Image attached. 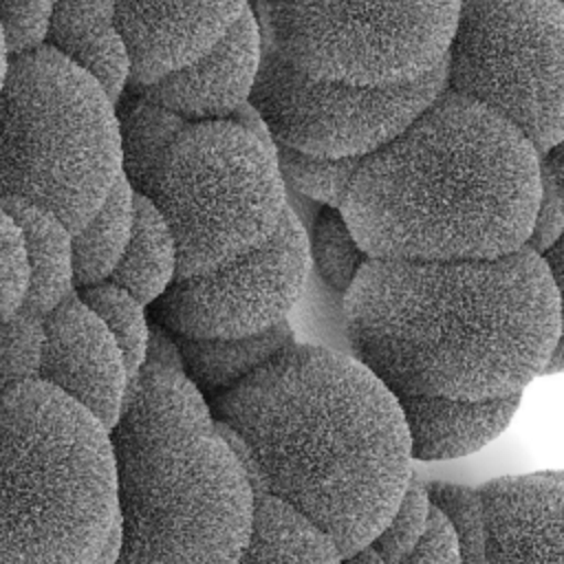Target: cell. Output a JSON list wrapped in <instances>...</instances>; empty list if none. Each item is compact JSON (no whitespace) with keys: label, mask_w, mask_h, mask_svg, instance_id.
<instances>
[{"label":"cell","mask_w":564,"mask_h":564,"mask_svg":"<svg viewBox=\"0 0 564 564\" xmlns=\"http://www.w3.org/2000/svg\"><path fill=\"white\" fill-rule=\"evenodd\" d=\"M216 427L253 496L280 498L350 555L370 544L412 478L390 388L357 357L291 344L216 397Z\"/></svg>","instance_id":"obj_1"},{"label":"cell","mask_w":564,"mask_h":564,"mask_svg":"<svg viewBox=\"0 0 564 564\" xmlns=\"http://www.w3.org/2000/svg\"><path fill=\"white\" fill-rule=\"evenodd\" d=\"M350 355L388 388L482 401L544 375L557 293L527 245L491 260L368 258L344 293Z\"/></svg>","instance_id":"obj_2"},{"label":"cell","mask_w":564,"mask_h":564,"mask_svg":"<svg viewBox=\"0 0 564 564\" xmlns=\"http://www.w3.org/2000/svg\"><path fill=\"white\" fill-rule=\"evenodd\" d=\"M538 203L531 141L445 88L361 159L339 212L370 258L491 260L527 245Z\"/></svg>","instance_id":"obj_3"},{"label":"cell","mask_w":564,"mask_h":564,"mask_svg":"<svg viewBox=\"0 0 564 564\" xmlns=\"http://www.w3.org/2000/svg\"><path fill=\"white\" fill-rule=\"evenodd\" d=\"M110 438L123 538L117 564L238 562L253 489L183 368H141Z\"/></svg>","instance_id":"obj_4"},{"label":"cell","mask_w":564,"mask_h":564,"mask_svg":"<svg viewBox=\"0 0 564 564\" xmlns=\"http://www.w3.org/2000/svg\"><path fill=\"white\" fill-rule=\"evenodd\" d=\"M119 115L123 176L167 220L176 278L212 271L278 229L289 203L273 139L231 117H178L139 93Z\"/></svg>","instance_id":"obj_5"},{"label":"cell","mask_w":564,"mask_h":564,"mask_svg":"<svg viewBox=\"0 0 564 564\" xmlns=\"http://www.w3.org/2000/svg\"><path fill=\"white\" fill-rule=\"evenodd\" d=\"M119 522L110 430L55 386L0 392V564H93Z\"/></svg>","instance_id":"obj_6"},{"label":"cell","mask_w":564,"mask_h":564,"mask_svg":"<svg viewBox=\"0 0 564 564\" xmlns=\"http://www.w3.org/2000/svg\"><path fill=\"white\" fill-rule=\"evenodd\" d=\"M121 178V115L108 90L48 44L9 57L0 198L35 203L77 231Z\"/></svg>","instance_id":"obj_7"},{"label":"cell","mask_w":564,"mask_h":564,"mask_svg":"<svg viewBox=\"0 0 564 564\" xmlns=\"http://www.w3.org/2000/svg\"><path fill=\"white\" fill-rule=\"evenodd\" d=\"M460 0H258L264 40L297 70L399 86L447 57Z\"/></svg>","instance_id":"obj_8"},{"label":"cell","mask_w":564,"mask_h":564,"mask_svg":"<svg viewBox=\"0 0 564 564\" xmlns=\"http://www.w3.org/2000/svg\"><path fill=\"white\" fill-rule=\"evenodd\" d=\"M445 88L485 104L544 152L564 132L560 0H460Z\"/></svg>","instance_id":"obj_9"},{"label":"cell","mask_w":564,"mask_h":564,"mask_svg":"<svg viewBox=\"0 0 564 564\" xmlns=\"http://www.w3.org/2000/svg\"><path fill=\"white\" fill-rule=\"evenodd\" d=\"M445 75L443 62L399 86L328 82L297 70L264 40L249 101L275 145L322 159H361L405 130L445 90Z\"/></svg>","instance_id":"obj_10"},{"label":"cell","mask_w":564,"mask_h":564,"mask_svg":"<svg viewBox=\"0 0 564 564\" xmlns=\"http://www.w3.org/2000/svg\"><path fill=\"white\" fill-rule=\"evenodd\" d=\"M311 269L306 231L289 205L278 229L238 258L176 278L159 297L163 322L192 339H236L284 322Z\"/></svg>","instance_id":"obj_11"},{"label":"cell","mask_w":564,"mask_h":564,"mask_svg":"<svg viewBox=\"0 0 564 564\" xmlns=\"http://www.w3.org/2000/svg\"><path fill=\"white\" fill-rule=\"evenodd\" d=\"M40 379L75 399L108 430L119 423L132 388L119 341L79 295L44 315Z\"/></svg>","instance_id":"obj_12"},{"label":"cell","mask_w":564,"mask_h":564,"mask_svg":"<svg viewBox=\"0 0 564 564\" xmlns=\"http://www.w3.org/2000/svg\"><path fill=\"white\" fill-rule=\"evenodd\" d=\"M251 0H117L126 37L130 86L152 84L207 53Z\"/></svg>","instance_id":"obj_13"},{"label":"cell","mask_w":564,"mask_h":564,"mask_svg":"<svg viewBox=\"0 0 564 564\" xmlns=\"http://www.w3.org/2000/svg\"><path fill=\"white\" fill-rule=\"evenodd\" d=\"M262 44V26L249 4L207 53L134 93L185 119H227L251 99Z\"/></svg>","instance_id":"obj_14"},{"label":"cell","mask_w":564,"mask_h":564,"mask_svg":"<svg viewBox=\"0 0 564 564\" xmlns=\"http://www.w3.org/2000/svg\"><path fill=\"white\" fill-rule=\"evenodd\" d=\"M478 489L487 564H564V480L555 471L500 476Z\"/></svg>","instance_id":"obj_15"},{"label":"cell","mask_w":564,"mask_h":564,"mask_svg":"<svg viewBox=\"0 0 564 564\" xmlns=\"http://www.w3.org/2000/svg\"><path fill=\"white\" fill-rule=\"evenodd\" d=\"M408 434L410 454L416 460H445L478 452L509 425L520 408L522 392L465 401L423 394L405 388H390Z\"/></svg>","instance_id":"obj_16"},{"label":"cell","mask_w":564,"mask_h":564,"mask_svg":"<svg viewBox=\"0 0 564 564\" xmlns=\"http://www.w3.org/2000/svg\"><path fill=\"white\" fill-rule=\"evenodd\" d=\"M48 46L88 70L119 104L130 86L132 59L117 20V0H57Z\"/></svg>","instance_id":"obj_17"},{"label":"cell","mask_w":564,"mask_h":564,"mask_svg":"<svg viewBox=\"0 0 564 564\" xmlns=\"http://www.w3.org/2000/svg\"><path fill=\"white\" fill-rule=\"evenodd\" d=\"M18 220L29 258V293L24 308L35 315L51 313L66 297L75 295L73 231L53 212L22 200L0 198Z\"/></svg>","instance_id":"obj_18"},{"label":"cell","mask_w":564,"mask_h":564,"mask_svg":"<svg viewBox=\"0 0 564 564\" xmlns=\"http://www.w3.org/2000/svg\"><path fill=\"white\" fill-rule=\"evenodd\" d=\"M236 564H341L333 538L280 498L253 496L249 540Z\"/></svg>","instance_id":"obj_19"},{"label":"cell","mask_w":564,"mask_h":564,"mask_svg":"<svg viewBox=\"0 0 564 564\" xmlns=\"http://www.w3.org/2000/svg\"><path fill=\"white\" fill-rule=\"evenodd\" d=\"M178 273V249L174 234L145 196L134 192V225L128 247L108 278L139 302L150 304L159 300Z\"/></svg>","instance_id":"obj_20"},{"label":"cell","mask_w":564,"mask_h":564,"mask_svg":"<svg viewBox=\"0 0 564 564\" xmlns=\"http://www.w3.org/2000/svg\"><path fill=\"white\" fill-rule=\"evenodd\" d=\"M295 341L291 322L284 319L273 328L236 339H192L178 337L185 372L207 392H225L247 375L264 366L282 348Z\"/></svg>","instance_id":"obj_21"},{"label":"cell","mask_w":564,"mask_h":564,"mask_svg":"<svg viewBox=\"0 0 564 564\" xmlns=\"http://www.w3.org/2000/svg\"><path fill=\"white\" fill-rule=\"evenodd\" d=\"M134 225V189L123 176L101 207L73 231L75 284L106 282L117 269Z\"/></svg>","instance_id":"obj_22"},{"label":"cell","mask_w":564,"mask_h":564,"mask_svg":"<svg viewBox=\"0 0 564 564\" xmlns=\"http://www.w3.org/2000/svg\"><path fill=\"white\" fill-rule=\"evenodd\" d=\"M79 297L104 319V324L119 341L130 377L134 381L145 364L152 333L143 311L145 304L110 280L84 286Z\"/></svg>","instance_id":"obj_23"},{"label":"cell","mask_w":564,"mask_h":564,"mask_svg":"<svg viewBox=\"0 0 564 564\" xmlns=\"http://www.w3.org/2000/svg\"><path fill=\"white\" fill-rule=\"evenodd\" d=\"M308 251L319 278L337 293H346L352 286L370 258L352 236L341 212L328 205L315 218Z\"/></svg>","instance_id":"obj_24"},{"label":"cell","mask_w":564,"mask_h":564,"mask_svg":"<svg viewBox=\"0 0 564 564\" xmlns=\"http://www.w3.org/2000/svg\"><path fill=\"white\" fill-rule=\"evenodd\" d=\"M275 154L284 185L335 209L341 207L350 181L364 159H322L284 145H275Z\"/></svg>","instance_id":"obj_25"},{"label":"cell","mask_w":564,"mask_h":564,"mask_svg":"<svg viewBox=\"0 0 564 564\" xmlns=\"http://www.w3.org/2000/svg\"><path fill=\"white\" fill-rule=\"evenodd\" d=\"M430 502L438 507L454 527L460 562L463 564H487V529L480 489L460 487L449 482H425Z\"/></svg>","instance_id":"obj_26"},{"label":"cell","mask_w":564,"mask_h":564,"mask_svg":"<svg viewBox=\"0 0 564 564\" xmlns=\"http://www.w3.org/2000/svg\"><path fill=\"white\" fill-rule=\"evenodd\" d=\"M44 350V317L20 308L0 322V392L40 379Z\"/></svg>","instance_id":"obj_27"},{"label":"cell","mask_w":564,"mask_h":564,"mask_svg":"<svg viewBox=\"0 0 564 564\" xmlns=\"http://www.w3.org/2000/svg\"><path fill=\"white\" fill-rule=\"evenodd\" d=\"M430 511H432V502H430L427 487H425V482H421L419 478L412 476L408 487L403 489L392 516L381 527V531L372 538L370 549L386 564L399 562L425 533Z\"/></svg>","instance_id":"obj_28"},{"label":"cell","mask_w":564,"mask_h":564,"mask_svg":"<svg viewBox=\"0 0 564 564\" xmlns=\"http://www.w3.org/2000/svg\"><path fill=\"white\" fill-rule=\"evenodd\" d=\"M29 293V258L24 234L0 203V322L24 308Z\"/></svg>","instance_id":"obj_29"},{"label":"cell","mask_w":564,"mask_h":564,"mask_svg":"<svg viewBox=\"0 0 564 564\" xmlns=\"http://www.w3.org/2000/svg\"><path fill=\"white\" fill-rule=\"evenodd\" d=\"M53 0H0V29L9 57L46 44Z\"/></svg>","instance_id":"obj_30"},{"label":"cell","mask_w":564,"mask_h":564,"mask_svg":"<svg viewBox=\"0 0 564 564\" xmlns=\"http://www.w3.org/2000/svg\"><path fill=\"white\" fill-rule=\"evenodd\" d=\"M394 564H463L454 527L438 507L432 505L425 533Z\"/></svg>","instance_id":"obj_31"},{"label":"cell","mask_w":564,"mask_h":564,"mask_svg":"<svg viewBox=\"0 0 564 564\" xmlns=\"http://www.w3.org/2000/svg\"><path fill=\"white\" fill-rule=\"evenodd\" d=\"M564 234V209L560 200L544 187H540V203L535 220L527 240V247L535 253H544Z\"/></svg>","instance_id":"obj_32"},{"label":"cell","mask_w":564,"mask_h":564,"mask_svg":"<svg viewBox=\"0 0 564 564\" xmlns=\"http://www.w3.org/2000/svg\"><path fill=\"white\" fill-rule=\"evenodd\" d=\"M540 256H542V260H544V264L549 269L551 282L555 286V293H557V315H560L557 344L553 348V355H551L544 372H564V234Z\"/></svg>","instance_id":"obj_33"},{"label":"cell","mask_w":564,"mask_h":564,"mask_svg":"<svg viewBox=\"0 0 564 564\" xmlns=\"http://www.w3.org/2000/svg\"><path fill=\"white\" fill-rule=\"evenodd\" d=\"M540 187L549 189L564 209V132L562 137L538 154Z\"/></svg>","instance_id":"obj_34"},{"label":"cell","mask_w":564,"mask_h":564,"mask_svg":"<svg viewBox=\"0 0 564 564\" xmlns=\"http://www.w3.org/2000/svg\"><path fill=\"white\" fill-rule=\"evenodd\" d=\"M121 544H123V538H121V527L117 522V527L112 529V533L108 535L106 544L101 546V551L97 553V557L93 560V564H117L119 562V555H121Z\"/></svg>","instance_id":"obj_35"},{"label":"cell","mask_w":564,"mask_h":564,"mask_svg":"<svg viewBox=\"0 0 564 564\" xmlns=\"http://www.w3.org/2000/svg\"><path fill=\"white\" fill-rule=\"evenodd\" d=\"M341 564H386V562L370 549V544H366L350 555H341Z\"/></svg>","instance_id":"obj_36"},{"label":"cell","mask_w":564,"mask_h":564,"mask_svg":"<svg viewBox=\"0 0 564 564\" xmlns=\"http://www.w3.org/2000/svg\"><path fill=\"white\" fill-rule=\"evenodd\" d=\"M7 66H9V53H7L4 35H2V29H0V90H2V84H4V77H7Z\"/></svg>","instance_id":"obj_37"},{"label":"cell","mask_w":564,"mask_h":564,"mask_svg":"<svg viewBox=\"0 0 564 564\" xmlns=\"http://www.w3.org/2000/svg\"><path fill=\"white\" fill-rule=\"evenodd\" d=\"M555 474H557V476L564 480V471H555Z\"/></svg>","instance_id":"obj_38"},{"label":"cell","mask_w":564,"mask_h":564,"mask_svg":"<svg viewBox=\"0 0 564 564\" xmlns=\"http://www.w3.org/2000/svg\"><path fill=\"white\" fill-rule=\"evenodd\" d=\"M560 2H562V7H564V0H560Z\"/></svg>","instance_id":"obj_39"},{"label":"cell","mask_w":564,"mask_h":564,"mask_svg":"<svg viewBox=\"0 0 564 564\" xmlns=\"http://www.w3.org/2000/svg\"><path fill=\"white\" fill-rule=\"evenodd\" d=\"M53 2H57V0H53Z\"/></svg>","instance_id":"obj_40"}]
</instances>
